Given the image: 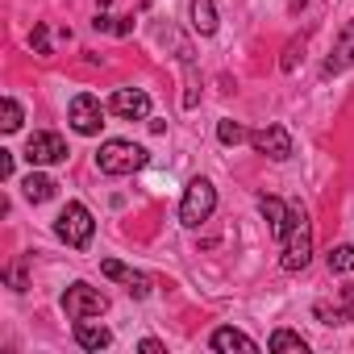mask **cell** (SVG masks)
<instances>
[{
    "mask_svg": "<svg viewBox=\"0 0 354 354\" xmlns=\"http://www.w3.org/2000/svg\"><path fill=\"white\" fill-rule=\"evenodd\" d=\"M308 259H313V225H308L304 209L292 205V225H288V234L279 242V267L296 275V271L308 267Z\"/></svg>",
    "mask_w": 354,
    "mask_h": 354,
    "instance_id": "6da1fadb",
    "label": "cell"
},
{
    "mask_svg": "<svg viewBox=\"0 0 354 354\" xmlns=\"http://www.w3.org/2000/svg\"><path fill=\"white\" fill-rule=\"evenodd\" d=\"M146 162H150L146 146H138V142H129V138H109V142H100V150H96V167H100L104 175H133V171H142Z\"/></svg>",
    "mask_w": 354,
    "mask_h": 354,
    "instance_id": "7a4b0ae2",
    "label": "cell"
},
{
    "mask_svg": "<svg viewBox=\"0 0 354 354\" xmlns=\"http://www.w3.org/2000/svg\"><path fill=\"white\" fill-rule=\"evenodd\" d=\"M213 213H217V188L205 180V175H196V180L184 188V201H180V225L201 230Z\"/></svg>",
    "mask_w": 354,
    "mask_h": 354,
    "instance_id": "3957f363",
    "label": "cell"
},
{
    "mask_svg": "<svg viewBox=\"0 0 354 354\" xmlns=\"http://www.w3.org/2000/svg\"><path fill=\"white\" fill-rule=\"evenodd\" d=\"M55 234H59V242H67L71 250H88V246H92V234H96V217H92V209L80 205V201H71V205L59 213Z\"/></svg>",
    "mask_w": 354,
    "mask_h": 354,
    "instance_id": "277c9868",
    "label": "cell"
},
{
    "mask_svg": "<svg viewBox=\"0 0 354 354\" xmlns=\"http://www.w3.org/2000/svg\"><path fill=\"white\" fill-rule=\"evenodd\" d=\"M63 313L71 317V321H80V317H104L109 313V296L100 292V288H92V283H71L67 292H63Z\"/></svg>",
    "mask_w": 354,
    "mask_h": 354,
    "instance_id": "5b68a950",
    "label": "cell"
},
{
    "mask_svg": "<svg viewBox=\"0 0 354 354\" xmlns=\"http://www.w3.org/2000/svg\"><path fill=\"white\" fill-rule=\"evenodd\" d=\"M250 146H254V154H263V158H271V162H288V158L296 154L292 133H288L283 125H275V121L250 129Z\"/></svg>",
    "mask_w": 354,
    "mask_h": 354,
    "instance_id": "8992f818",
    "label": "cell"
},
{
    "mask_svg": "<svg viewBox=\"0 0 354 354\" xmlns=\"http://www.w3.org/2000/svg\"><path fill=\"white\" fill-rule=\"evenodd\" d=\"M67 121H71V129H75V133L92 138V133H100V125H104V104H100L92 92H80V96H71Z\"/></svg>",
    "mask_w": 354,
    "mask_h": 354,
    "instance_id": "52a82bcc",
    "label": "cell"
},
{
    "mask_svg": "<svg viewBox=\"0 0 354 354\" xmlns=\"http://www.w3.org/2000/svg\"><path fill=\"white\" fill-rule=\"evenodd\" d=\"M26 158H30V167H55V162L67 158V142L55 129H38L26 142Z\"/></svg>",
    "mask_w": 354,
    "mask_h": 354,
    "instance_id": "ba28073f",
    "label": "cell"
},
{
    "mask_svg": "<svg viewBox=\"0 0 354 354\" xmlns=\"http://www.w3.org/2000/svg\"><path fill=\"white\" fill-rule=\"evenodd\" d=\"M109 109H113L121 121H146V117H150V96H146L142 88H117L113 100H109Z\"/></svg>",
    "mask_w": 354,
    "mask_h": 354,
    "instance_id": "9c48e42d",
    "label": "cell"
},
{
    "mask_svg": "<svg viewBox=\"0 0 354 354\" xmlns=\"http://www.w3.org/2000/svg\"><path fill=\"white\" fill-rule=\"evenodd\" d=\"M100 271H104L109 279L125 283V292H129L133 300H146V296H150V275H142V271H133V267H125V263H117V259H104Z\"/></svg>",
    "mask_w": 354,
    "mask_h": 354,
    "instance_id": "30bf717a",
    "label": "cell"
},
{
    "mask_svg": "<svg viewBox=\"0 0 354 354\" xmlns=\"http://www.w3.org/2000/svg\"><path fill=\"white\" fill-rule=\"evenodd\" d=\"M209 346H213L217 354H259V342H254V337H246V333H242V329H234V325L213 329Z\"/></svg>",
    "mask_w": 354,
    "mask_h": 354,
    "instance_id": "8fae6325",
    "label": "cell"
},
{
    "mask_svg": "<svg viewBox=\"0 0 354 354\" xmlns=\"http://www.w3.org/2000/svg\"><path fill=\"white\" fill-rule=\"evenodd\" d=\"M346 67H354V21H346L342 26V34H337V42H333V50H329V59H325V75H342Z\"/></svg>",
    "mask_w": 354,
    "mask_h": 354,
    "instance_id": "7c38bea8",
    "label": "cell"
},
{
    "mask_svg": "<svg viewBox=\"0 0 354 354\" xmlns=\"http://www.w3.org/2000/svg\"><path fill=\"white\" fill-rule=\"evenodd\" d=\"M259 213L267 217V225H271V238L275 242H283V234H288V225H292V205L288 201H279V196H259Z\"/></svg>",
    "mask_w": 354,
    "mask_h": 354,
    "instance_id": "4fadbf2b",
    "label": "cell"
},
{
    "mask_svg": "<svg viewBox=\"0 0 354 354\" xmlns=\"http://www.w3.org/2000/svg\"><path fill=\"white\" fill-rule=\"evenodd\" d=\"M75 342H80L84 350L100 354V350H109V346H113V329H109V325H100V321H92V317H80V321H75Z\"/></svg>",
    "mask_w": 354,
    "mask_h": 354,
    "instance_id": "5bb4252c",
    "label": "cell"
},
{
    "mask_svg": "<svg viewBox=\"0 0 354 354\" xmlns=\"http://www.w3.org/2000/svg\"><path fill=\"white\" fill-rule=\"evenodd\" d=\"M55 180H50V175H42V171H30L26 175V180H21V196L30 201V205H46L50 196H55Z\"/></svg>",
    "mask_w": 354,
    "mask_h": 354,
    "instance_id": "9a60e30c",
    "label": "cell"
},
{
    "mask_svg": "<svg viewBox=\"0 0 354 354\" xmlns=\"http://www.w3.org/2000/svg\"><path fill=\"white\" fill-rule=\"evenodd\" d=\"M188 17H192V30H196L201 38L217 34V5H213V0H192V5H188Z\"/></svg>",
    "mask_w": 354,
    "mask_h": 354,
    "instance_id": "2e32d148",
    "label": "cell"
},
{
    "mask_svg": "<svg viewBox=\"0 0 354 354\" xmlns=\"http://www.w3.org/2000/svg\"><path fill=\"white\" fill-rule=\"evenodd\" d=\"M267 350H275V354H283V350H292V354H308V342H304L300 333H292V329H275V333L267 337Z\"/></svg>",
    "mask_w": 354,
    "mask_h": 354,
    "instance_id": "e0dca14e",
    "label": "cell"
},
{
    "mask_svg": "<svg viewBox=\"0 0 354 354\" xmlns=\"http://www.w3.org/2000/svg\"><path fill=\"white\" fill-rule=\"evenodd\" d=\"M217 138H221V146H238V142H250V129H242L238 121H217Z\"/></svg>",
    "mask_w": 354,
    "mask_h": 354,
    "instance_id": "ac0fdd59",
    "label": "cell"
},
{
    "mask_svg": "<svg viewBox=\"0 0 354 354\" xmlns=\"http://www.w3.org/2000/svg\"><path fill=\"white\" fill-rule=\"evenodd\" d=\"M329 271H337V275L354 271V246H350V242H342V246L329 250Z\"/></svg>",
    "mask_w": 354,
    "mask_h": 354,
    "instance_id": "d6986e66",
    "label": "cell"
},
{
    "mask_svg": "<svg viewBox=\"0 0 354 354\" xmlns=\"http://www.w3.org/2000/svg\"><path fill=\"white\" fill-rule=\"evenodd\" d=\"M0 109H5V121H0V129H5V133H17V129H21V121H26L21 104H17L13 96H5V104H0Z\"/></svg>",
    "mask_w": 354,
    "mask_h": 354,
    "instance_id": "ffe728a7",
    "label": "cell"
},
{
    "mask_svg": "<svg viewBox=\"0 0 354 354\" xmlns=\"http://www.w3.org/2000/svg\"><path fill=\"white\" fill-rule=\"evenodd\" d=\"M34 50H38V55H50V34H46V26L34 30Z\"/></svg>",
    "mask_w": 354,
    "mask_h": 354,
    "instance_id": "44dd1931",
    "label": "cell"
},
{
    "mask_svg": "<svg viewBox=\"0 0 354 354\" xmlns=\"http://www.w3.org/2000/svg\"><path fill=\"white\" fill-rule=\"evenodd\" d=\"M0 180H13V150H0Z\"/></svg>",
    "mask_w": 354,
    "mask_h": 354,
    "instance_id": "7402d4cb",
    "label": "cell"
},
{
    "mask_svg": "<svg viewBox=\"0 0 354 354\" xmlns=\"http://www.w3.org/2000/svg\"><path fill=\"white\" fill-rule=\"evenodd\" d=\"M138 350H142V354H162V342H158V337H142Z\"/></svg>",
    "mask_w": 354,
    "mask_h": 354,
    "instance_id": "603a6c76",
    "label": "cell"
},
{
    "mask_svg": "<svg viewBox=\"0 0 354 354\" xmlns=\"http://www.w3.org/2000/svg\"><path fill=\"white\" fill-rule=\"evenodd\" d=\"M342 308L350 313V321H354V283H346L342 288Z\"/></svg>",
    "mask_w": 354,
    "mask_h": 354,
    "instance_id": "cb8c5ba5",
    "label": "cell"
}]
</instances>
